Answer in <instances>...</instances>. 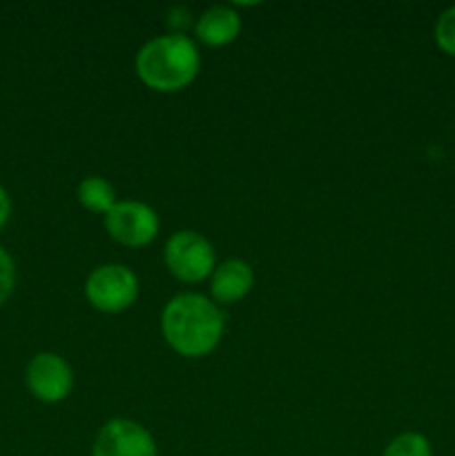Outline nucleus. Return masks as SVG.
<instances>
[{
  "mask_svg": "<svg viewBox=\"0 0 455 456\" xmlns=\"http://www.w3.org/2000/svg\"><path fill=\"white\" fill-rule=\"evenodd\" d=\"M226 316L212 298L196 292L177 294L161 314L165 343L186 359L208 356L221 343Z\"/></svg>",
  "mask_w": 455,
  "mask_h": 456,
  "instance_id": "f257e3e1",
  "label": "nucleus"
},
{
  "mask_svg": "<svg viewBox=\"0 0 455 456\" xmlns=\"http://www.w3.org/2000/svg\"><path fill=\"white\" fill-rule=\"evenodd\" d=\"M136 76L156 92L172 94L186 89L201 69V53L186 34L152 38L136 53Z\"/></svg>",
  "mask_w": 455,
  "mask_h": 456,
  "instance_id": "f03ea898",
  "label": "nucleus"
},
{
  "mask_svg": "<svg viewBox=\"0 0 455 456\" xmlns=\"http://www.w3.org/2000/svg\"><path fill=\"white\" fill-rule=\"evenodd\" d=\"M163 258L170 274L181 283H201L210 279L217 267L212 243L203 234L192 230H181L170 236Z\"/></svg>",
  "mask_w": 455,
  "mask_h": 456,
  "instance_id": "7ed1b4c3",
  "label": "nucleus"
},
{
  "mask_svg": "<svg viewBox=\"0 0 455 456\" xmlns=\"http://www.w3.org/2000/svg\"><path fill=\"white\" fill-rule=\"evenodd\" d=\"M85 297L105 314H119L134 305L138 297V279L128 265L105 263L98 265L85 281Z\"/></svg>",
  "mask_w": 455,
  "mask_h": 456,
  "instance_id": "20e7f679",
  "label": "nucleus"
},
{
  "mask_svg": "<svg viewBox=\"0 0 455 456\" xmlns=\"http://www.w3.org/2000/svg\"><path fill=\"white\" fill-rule=\"evenodd\" d=\"M107 234L125 248H145L159 234V214L141 200H119L105 214Z\"/></svg>",
  "mask_w": 455,
  "mask_h": 456,
  "instance_id": "39448f33",
  "label": "nucleus"
},
{
  "mask_svg": "<svg viewBox=\"0 0 455 456\" xmlns=\"http://www.w3.org/2000/svg\"><path fill=\"white\" fill-rule=\"evenodd\" d=\"M25 386L34 399L43 403H58L70 396L74 387V372L62 356L54 352H40L27 363Z\"/></svg>",
  "mask_w": 455,
  "mask_h": 456,
  "instance_id": "423d86ee",
  "label": "nucleus"
},
{
  "mask_svg": "<svg viewBox=\"0 0 455 456\" xmlns=\"http://www.w3.org/2000/svg\"><path fill=\"white\" fill-rule=\"evenodd\" d=\"M92 456H159L150 430L129 419H112L98 430Z\"/></svg>",
  "mask_w": 455,
  "mask_h": 456,
  "instance_id": "0eeeda50",
  "label": "nucleus"
},
{
  "mask_svg": "<svg viewBox=\"0 0 455 456\" xmlns=\"http://www.w3.org/2000/svg\"><path fill=\"white\" fill-rule=\"evenodd\" d=\"M254 285V272L241 258H228L214 267L210 276V294L219 305H232L250 294Z\"/></svg>",
  "mask_w": 455,
  "mask_h": 456,
  "instance_id": "6e6552de",
  "label": "nucleus"
},
{
  "mask_svg": "<svg viewBox=\"0 0 455 456\" xmlns=\"http://www.w3.org/2000/svg\"><path fill=\"white\" fill-rule=\"evenodd\" d=\"M241 31V16L230 4H214L205 9L194 25L196 38L208 47L230 45Z\"/></svg>",
  "mask_w": 455,
  "mask_h": 456,
  "instance_id": "1a4fd4ad",
  "label": "nucleus"
},
{
  "mask_svg": "<svg viewBox=\"0 0 455 456\" xmlns=\"http://www.w3.org/2000/svg\"><path fill=\"white\" fill-rule=\"evenodd\" d=\"M76 196H79V203L94 214H107L119 203L112 183L101 176L83 178L76 187Z\"/></svg>",
  "mask_w": 455,
  "mask_h": 456,
  "instance_id": "9d476101",
  "label": "nucleus"
},
{
  "mask_svg": "<svg viewBox=\"0 0 455 456\" xmlns=\"http://www.w3.org/2000/svg\"><path fill=\"white\" fill-rule=\"evenodd\" d=\"M382 456H433L431 444L419 432H404L386 445Z\"/></svg>",
  "mask_w": 455,
  "mask_h": 456,
  "instance_id": "9b49d317",
  "label": "nucleus"
},
{
  "mask_svg": "<svg viewBox=\"0 0 455 456\" xmlns=\"http://www.w3.org/2000/svg\"><path fill=\"white\" fill-rule=\"evenodd\" d=\"M433 36H435L437 47H440L444 53H449V56L455 58V4L440 13Z\"/></svg>",
  "mask_w": 455,
  "mask_h": 456,
  "instance_id": "f8f14e48",
  "label": "nucleus"
},
{
  "mask_svg": "<svg viewBox=\"0 0 455 456\" xmlns=\"http://www.w3.org/2000/svg\"><path fill=\"white\" fill-rule=\"evenodd\" d=\"M16 288V265L4 248H0V305L9 301Z\"/></svg>",
  "mask_w": 455,
  "mask_h": 456,
  "instance_id": "ddd939ff",
  "label": "nucleus"
},
{
  "mask_svg": "<svg viewBox=\"0 0 455 456\" xmlns=\"http://www.w3.org/2000/svg\"><path fill=\"white\" fill-rule=\"evenodd\" d=\"M9 216H12V199H9V191L0 185V230L7 225Z\"/></svg>",
  "mask_w": 455,
  "mask_h": 456,
  "instance_id": "4468645a",
  "label": "nucleus"
}]
</instances>
